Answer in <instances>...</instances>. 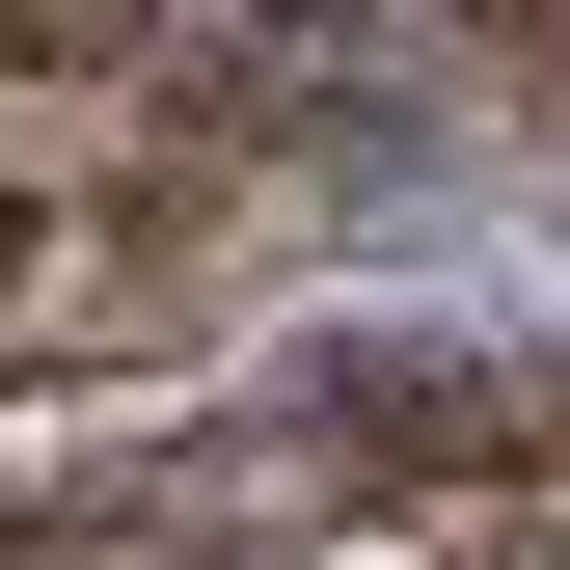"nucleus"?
Masks as SVG:
<instances>
[{
	"label": "nucleus",
	"mask_w": 570,
	"mask_h": 570,
	"mask_svg": "<svg viewBox=\"0 0 570 570\" xmlns=\"http://www.w3.org/2000/svg\"><path fill=\"white\" fill-rule=\"evenodd\" d=\"M0 272H28V190H0Z\"/></svg>",
	"instance_id": "nucleus-1"
}]
</instances>
